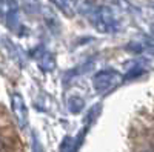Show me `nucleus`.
<instances>
[{
    "label": "nucleus",
    "mask_w": 154,
    "mask_h": 152,
    "mask_svg": "<svg viewBox=\"0 0 154 152\" xmlns=\"http://www.w3.org/2000/svg\"><path fill=\"white\" fill-rule=\"evenodd\" d=\"M93 26L102 34H112L119 29V20L114 11L105 5H91L88 9H82Z\"/></svg>",
    "instance_id": "1"
},
{
    "label": "nucleus",
    "mask_w": 154,
    "mask_h": 152,
    "mask_svg": "<svg viewBox=\"0 0 154 152\" xmlns=\"http://www.w3.org/2000/svg\"><path fill=\"white\" fill-rule=\"evenodd\" d=\"M122 82V75L116 69H102L93 77V86L96 92L105 94L109 92L112 88H116Z\"/></svg>",
    "instance_id": "2"
},
{
    "label": "nucleus",
    "mask_w": 154,
    "mask_h": 152,
    "mask_svg": "<svg viewBox=\"0 0 154 152\" xmlns=\"http://www.w3.org/2000/svg\"><path fill=\"white\" fill-rule=\"evenodd\" d=\"M11 111L16 118V123L20 129H23L28 123V109L25 105V100L19 92H14L11 95Z\"/></svg>",
    "instance_id": "3"
},
{
    "label": "nucleus",
    "mask_w": 154,
    "mask_h": 152,
    "mask_svg": "<svg viewBox=\"0 0 154 152\" xmlns=\"http://www.w3.org/2000/svg\"><path fill=\"white\" fill-rule=\"evenodd\" d=\"M40 14H42V19L45 22V25L48 26V29L53 32V34H57L60 31V22L56 16V12L53 9H49L48 6H43L40 9Z\"/></svg>",
    "instance_id": "4"
},
{
    "label": "nucleus",
    "mask_w": 154,
    "mask_h": 152,
    "mask_svg": "<svg viewBox=\"0 0 154 152\" xmlns=\"http://www.w3.org/2000/svg\"><path fill=\"white\" fill-rule=\"evenodd\" d=\"M51 2H53V5L57 9H60L66 17H72L75 14V8L71 3V0H51Z\"/></svg>",
    "instance_id": "5"
},
{
    "label": "nucleus",
    "mask_w": 154,
    "mask_h": 152,
    "mask_svg": "<svg viewBox=\"0 0 154 152\" xmlns=\"http://www.w3.org/2000/svg\"><path fill=\"white\" fill-rule=\"evenodd\" d=\"M68 108L72 114H79L85 108V100L79 94H74V95L68 97Z\"/></svg>",
    "instance_id": "6"
},
{
    "label": "nucleus",
    "mask_w": 154,
    "mask_h": 152,
    "mask_svg": "<svg viewBox=\"0 0 154 152\" xmlns=\"http://www.w3.org/2000/svg\"><path fill=\"white\" fill-rule=\"evenodd\" d=\"M22 6L26 9V12L29 14H35V12H40V3L38 0H20Z\"/></svg>",
    "instance_id": "7"
},
{
    "label": "nucleus",
    "mask_w": 154,
    "mask_h": 152,
    "mask_svg": "<svg viewBox=\"0 0 154 152\" xmlns=\"http://www.w3.org/2000/svg\"><path fill=\"white\" fill-rule=\"evenodd\" d=\"M40 66H42V69H45V71H51V69L56 66V63H54V55L49 54V52L43 54L42 58H40Z\"/></svg>",
    "instance_id": "8"
},
{
    "label": "nucleus",
    "mask_w": 154,
    "mask_h": 152,
    "mask_svg": "<svg viewBox=\"0 0 154 152\" xmlns=\"http://www.w3.org/2000/svg\"><path fill=\"white\" fill-rule=\"evenodd\" d=\"M3 149H5V140H3L2 137H0V152H2Z\"/></svg>",
    "instance_id": "9"
},
{
    "label": "nucleus",
    "mask_w": 154,
    "mask_h": 152,
    "mask_svg": "<svg viewBox=\"0 0 154 152\" xmlns=\"http://www.w3.org/2000/svg\"><path fill=\"white\" fill-rule=\"evenodd\" d=\"M151 52H152V54H154V48H151Z\"/></svg>",
    "instance_id": "10"
},
{
    "label": "nucleus",
    "mask_w": 154,
    "mask_h": 152,
    "mask_svg": "<svg viewBox=\"0 0 154 152\" xmlns=\"http://www.w3.org/2000/svg\"><path fill=\"white\" fill-rule=\"evenodd\" d=\"M151 5H152V8H154V0H152V2H151Z\"/></svg>",
    "instance_id": "11"
}]
</instances>
